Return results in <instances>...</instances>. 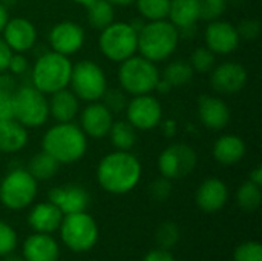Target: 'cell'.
Returning a JSON list of instances; mask_svg holds the SVG:
<instances>
[{
    "label": "cell",
    "instance_id": "d4e9b609",
    "mask_svg": "<svg viewBox=\"0 0 262 261\" xmlns=\"http://www.w3.org/2000/svg\"><path fill=\"white\" fill-rule=\"evenodd\" d=\"M28 128L20 125L15 118L0 122V152L15 154L28 145Z\"/></svg>",
    "mask_w": 262,
    "mask_h": 261
},
{
    "label": "cell",
    "instance_id": "e0dca14e",
    "mask_svg": "<svg viewBox=\"0 0 262 261\" xmlns=\"http://www.w3.org/2000/svg\"><path fill=\"white\" fill-rule=\"evenodd\" d=\"M112 123H114V114L100 100L91 102L80 115L81 131L86 134V137H91L94 140L107 137Z\"/></svg>",
    "mask_w": 262,
    "mask_h": 261
},
{
    "label": "cell",
    "instance_id": "52a82bcc",
    "mask_svg": "<svg viewBox=\"0 0 262 261\" xmlns=\"http://www.w3.org/2000/svg\"><path fill=\"white\" fill-rule=\"evenodd\" d=\"M98 48L107 60L121 63L137 54L138 32L127 22H112L101 29Z\"/></svg>",
    "mask_w": 262,
    "mask_h": 261
},
{
    "label": "cell",
    "instance_id": "d6986e66",
    "mask_svg": "<svg viewBox=\"0 0 262 261\" xmlns=\"http://www.w3.org/2000/svg\"><path fill=\"white\" fill-rule=\"evenodd\" d=\"M198 118L204 128L210 131H221L230 122V108L220 97L201 95L198 98Z\"/></svg>",
    "mask_w": 262,
    "mask_h": 261
},
{
    "label": "cell",
    "instance_id": "b9f144b4",
    "mask_svg": "<svg viewBox=\"0 0 262 261\" xmlns=\"http://www.w3.org/2000/svg\"><path fill=\"white\" fill-rule=\"evenodd\" d=\"M12 118V92L0 89V122Z\"/></svg>",
    "mask_w": 262,
    "mask_h": 261
},
{
    "label": "cell",
    "instance_id": "f546056e",
    "mask_svg": "<svg viewBox=\"0 0 262 261\" xmlns=\"http://www.w3.org/2000/svg\"><path fill=\"white\" fill-rule=\"evenodd\" d=\"M193 74L195 72L187 60H175L164 68L163 78L172 88H180V86L187 85L193 78Z\"/></svg>",
    "mask_w": 262,
    "mask_h": 261
},
{
    "label": "cell",
    "instance_id": "7c38bea8",
    "mask_svg": "<svg viewBox=\"0 0 262 261\" xmlns=\"http://www.w3.org/2000/svg\"><path fill=\"white\" fill-rule=\"evenodd\" d=\"M127 122L138 131H150L163 122V106L152 94L134 95L126 106Z\"/></svg>",
    "mask_w": 262,
    "mask_h": 261
},
{
    "label": "cell",
    "instance_id": "ab89813d",
    "mask_svg": "<svg viewBox=\"0 0 262 261\" xmlns=\"http://www.w3.org/2000/svg\"><path fill=\"white\" fill-rule=\"evenodd\" d=\"M239 38H244L247 42H253L261 35V22L256 18H246L236 26Z\"/></svg>",
    "mask_w": 262,
    "mask_h": 261
},
{
    "label": "cell",
    "instance_id": "1f68e13d",
    "mask_svg": "<svg viewBox=\"0 0 262 261\" xmlns=\"http://www.w3.org/2000/svg\"><path fill=\"white\" fill-rule=\"evenodd\" d=\"M262 200L261 186L252 183L250 180H247L246 183H243L236 192V202L238 206L246 211V212H255Z\"/></svg>",
    "mask_w": 262,
    "mask_h": 261
},
{
    "label": "cell",
    "instance_id": "8992f818",
    "mask_svg": "<svg viewBox=\"0 0 262 261\" xmlns=\"http://www.w3.org/2000/svg\"><path fill=\"white\" fill-rule=\"evenodd\" d=\"M12 118L28 129L40 128L49 118L46 94L32 85H23L12 92Z\"/></svg>",
    "mask_w": 262,
    "mask_h": 261
},
{
    "label": "cell",
    "instance_id": "8d00e7d4",
    "mask_svg": "<svg viewBox=\"0 0 262 261\" xmlns=\"http://www.w3.org/2000/svg\"><path fill=\"white\" fill-rule=\"evenodd\" d=\"M17 248V234L14 228L0 220V257H6Z\"/></svg>",
    "mask_w": 262,
    "mask_h": 261
},
{
    "label": "cell",
    "instance_id": "ba28073f",
    "mask_svg": "<svg viewBox=\"0 0 262 261\" xmlns=\"http://www.w3.org/2000/svg\"><path fill=\"white\" fill-rule=\"evenodd\" d=\"M37 180L25 168L11 169L0 182V203L11 211L28 208L37 195Z\"/></svg>",
    "mask_w": 262,
    "mask_h": 261
},
{
    "label": "cell",
    "instance_id": "4fadbf2b",
    "mask_svg": "<svg viewBox=\"0 0 262 261\" xmlns=\"http://www.w3.org/2000/svg\"><path fill=\"white\" fill-rule=\"evenodd\" d=\"M84 38L86 34L83 26L72 20H63L55 23L48 35L52 51L68 57L81 49V46L84 45Z\"/></svg>",
    "mask_w": 262,
    "mask_h": 261
},
{
    "label": "cell",
    "instance_id": "5bb4252c",
    "mask_svg": "<svg viewBox=\"0 0 262 261\" xmlns=\"http://www.w3.org/2000/svg\"><path fill=\"white\" fill-rule=\"evenodd\" d=\"M206 48H209L215 55L232 54L239 45V35L236 26L226 20H212L209 22L204 31Z\"/></svg>",
    "mask_w": 262,
    "mask_h": 261
},
{
    "label": "cell",
    "instance_id": "ac0fdd59",
    "mask_svg": "<svg viewBox=\"0 0 262 261\" xmlns=\"http://www.w3.org/2000/svg\"><path fill=\"white\" fill-rule=\"evenodd\" d=\"M48 197L49 202L63 212V215L83 212L86 211L91 202L88 191L80 185H63L52 188Z\"/></svg>",
    "mask_w": 262,
    "mask_h": 261
},
{
    "label": "cell",
    "instance_id": "74e56055",
    "mask_svg": "<svg viewBox=\"0 0 262 261\" xmlns=\"http://www.w3.org/2000/svg\"><path fill=\"white\" fill-rule=\"evenodd\" d=\"M233 261H262V246L258 242H246L233 252Z\"/></svg>",
    "mask_w": 262,
    "mask_h": 261
},
{
    "label": "cell",
    "instance_id": "d590c367",
    "mask_svg": "<svg viewBox=\"0 0 262 261\" xmlns=\"http://www.w3.org/2000/svg\"><path fill=\"white\" fill-rule=\"evenodd\" d=\"M200 5V18L212 22L221 18L227 9V0H198Z\"/></svg>",
    "mask_w": 262,
    "mask_h": 261
},
{
    "label": "cell",
    "instance_id": "277c9868",
    "mask_svg": "<svg viewBox=\"0 0 262 261\" xmlns=\"http://www.w3.org/2000/svg\"><path fill=\"white\" fill-rule=\"evenodd\" d=\"M72 62L55 51L43 52L31 69V85L43 94H54L69 86Z\"/></svg>",
    "mask_w": 262,
    "mask_h": 261
},
{
    "label": "cell",
    "instance_id": "484cf974",
    "mask_svg": "<svg viewBox=\"0 0 262 261\" xmlns=\"http://www.w3.org/2000/svg\"><path fill=\"white\" fill-rule=\"evenodd\" d=\"M167 18L177 29L196 26L200 20L198 0H170Z\"/></svg>",
    "mask_w": 262,
    "mask_h": 261
},
{
    "label": "cell",
    "instance_id": "603a6c76",
    "mask_svg": "<svg viewBox=\"0 0 262 261\" xmlns=\"http://www.w3.org/2000/svg\"><path fill=\"white\" fill-rule=\"evenodd\" d=\"M48 106H49V117H52L57 123H68V122H74V118L77 117L80 109V100L72 91L64 88L51 94V98L48 100Z\"/></svg>",
    "mask_w": 262,
    "mask_h": 261
},
{
    "label": "cell",
    "instance_id": "2e32d148",
    "mask_svg": "<svg viewBox=\"0 0 262 261\" xmlns=\"http://www.w3.org/2000/svg\"><path fill=\"white\" fill-rule=\"evenodd\" d=\"M3 40L11 48L12 52H28L34 48L37 42V29L35 25L25 18V17H15L9 18L2 31Z\"/></svg>",
    "mask_w": 262,
    "mask_h": 261
},
{
    "label": "cell",
    "instance_id": "8fae6325",
    "mask_svg": "<svg viewBox=\"0 0 262 261\" xmlns=\"http://www.w3.org/2000/svg\"><path fill=\"white\" fill-rule=\"evenodd\" d=\"M196 152L187 143H173L158 157V171L169 180H181L196 168Z\"/></svg>",
    "mask_w": 262,
    "mask_h": 261
},
{
    "label": "cell",
    "instance_id": "3957f363",
    "mask_svg": "<svg viewBox=\"0 0 262 261\" xmlns=\"http://www.w3.org/2000/svg\"><path fill=\"white\" fill-rule=\"evenodd\" d=\"M178 42L180 32L167 18L146 22L138 32L140 55L149 58L154 63L167 60L177 51Z\"/></svg>",
    "mask_w": 262,
    "mask_h": 261
},
{
    "label": "cell",
    "instance_id": "44dd1931",
    "mask_svg": "<svg viewBox=\"0 0 262 261\" xmlns=\"http://www.w3.org/2000/svg\"><path fill=\"white\" fill-rule=\"evenodd\" d=\"M60 248L51 234L35 232L23 243L25 261H58Z\"/></svg>",
    "mask_w": 262,
    "mask_h": 261
},
{
    "label": "cell",
    "instance_id": "60d3db41",
    "mask_svg": "<svg viewBox=\"0 0 262 261\" xmlns=\"http://www.w3.org/2000/svg\"><path fill=\"white\" fill-rule=\"evenodd\" d=\"M28 69H29L28 58L21 52H12L8 65V72H11L12 75H23L28 72Z\"/></svg>",
    "mask_w": 262,
    "mask_h": 261
},
{
    "label": "cell",
    "instance_id": "c3c4849f",
    "mask_svg": "<svg viewBox=\"0 0 262 261\" xmlns=\"http://www.w3.org/2000/svg\"><path fill=\"white\" fill-rule=\"evenodd\" d=\"M9 20V15H8V8L5 6V5H2L0 3V32L3 31V28H5V25H6V22Z\"/></svg>",
    "mask_w": 262,
    "mask_h": 261
},
{
    "label": "cell",
    "instance_id": "4dcf8cb0",
    "mask_svg": "<svg viewBox=\"0 0 262 261\" xmlns=\"http://www.w3.org/2000/svg\"><path fill=\"white\" fill-rule=\"evenodd\" d=\"M140 17L146 22L166 20L169 15L170 0H135Z\"/></svg>",
    "mask_w": 262,
    "mask_h": 261
},
{
    "label": "cell",
    "instance_id": "816d5d0a",
    "mask_svg": "<svg viewBox=\"0 0 262 261\" xmlns=\"http://www.w3.org/2000/svg\"><path fill=\"white\" fill-rule=\"evenodd\" d=\"M5 261H25V258L23 257H18V255H6L5 257Z\"/></svg>",
    "mask_w": 262,
    "mask_h": 261
},
{
    "label": "cell",
    "instance_id": "681fc988",
    "mask_svg": "<svg viewBox=\"0 0 262 261\" xmlns=\"http://www.w3.org/2000/svg\"><path fill=\"white\" fill-rule=\"evenodd\" d=\"M107 2L112 3L114 6H129L135 3V0H107Z\"/></svg>",
    "mask_w": 262,
    "mask_h": 261
},
{
    "label": "cell",
    "instance_id": "f907efd6",
    "mask_svg": "<svg viewBox=\"0 0 262 261\" xmlns=\"http://www.w3.org/2000/svg\"><path fill=\"white\" fill-rule=\"evenodd\" d=\"M0 3H2V5H5L6 8H11V6L17 5V3H18V0H0Z\"/></svg>",
    "mask_w": 262,
    "mask_h": 261
},
{
    "label": "cell",
    "instance_id": "7dc6e473",
    "mask_svg": "<svg viewBox=\"0 0 262 261\" xmlns=\"http://www.w3.org/2000/svg\"><path fill=\"white\" fill-rule=\"evenodd\" d=\"M155 91H158L160 94H167V92H170V91H172V86H170V85L163 78V77H160V80H158V83H157Z\"/></svg>",
    "mask_w": 262,
    "mask_h": 261
},
{
    "label": "cell",
    "instance_id": "7bdbcfd3",
    "mask_svg": "<svg viewBox=\"0 0 262 261\" xmlns=\"http://www.w3.org/2000/svg\"><path fill=\"white\" fill-rule=\"evenodd\" d=\"M11 55H12L11 48L6 45L3 37H0V74L8 71V65H9Z\"/></svg>",
    "mask_w": 262,
    "mask_h": 261
},
{
    "label": "cell",
    "instance_id": "7a4b0ae2",
    "mask_svg": "<svg viewBox=\"0 0 262 261\" xmlns=\"http://www.w3.org/2000/svg\"><path fill=\"white\" fill-rule=\"evenodd\" d=\"M41 151L48 152L60 165H72L84 157L88 151V137L74 122L57 123L45 132Z\"/></svg>",
    "mask_w": 262,
    "mask_h": 261
},
{
    "label": "cell",
    "instance_id": "4316f807",
    "mask_svg": "<svg viewBox=\"0 0 262 261\" xmlns=\"http://www.w3.org/2000/svg\"><path fill=\"white\" fill-rule=\"evenodd\" d=\"M107 137L115 151H130L137 145V129L127 120H114Z\"/></svg>",
    "mask_w": 262,
    "mask_h": 261
},
{
    "label": "cell",
    "instance_id": "ee69618b",
    "mask_svg": "<svg viewBox=\"0 0 262 261\" xmlns=\"http://www.w3.org/2000/svg\"><path fill=\"white\" fill-rule=\"evenodd\" d=\"M143 261H177V258L166 249H154L150 251Z\"/></svg>",
    "mask_w": 262,
    "mask_h": 261
},
{
    "label": "cell",
    "instance_id": "d6a6232c",
    "mask_svg": "<svg viewBox=\"0 0 262 261\" xmlns=\"http://www.w3.org/2000/svg\"><path fill=\"white\" fill-rule=\"evenodd\" d=\"M155 240H157L160 249L170 251L180 242V228L172 222H164L158 226L157 234H155Z\"/></svg>",
    "mask_w": 262,
    "mask_h": 261
},
{
    "label": "cell",
    "instance_id": "836d02e7",
    "mask_svg": "<svg viewBox=\"0 0 262 261\" xmlns=\"http://www.w3.org/2000/svg\"><path fill=\"white\" fill-rule=\"evenodd\" d=\"M189 63H190L193 72L209 74L215 68V54L209 48L200 46L192 52Z\"/></svg>",
    "mask_w": 262,
    "mask_h": 261
},
{
    "label": "cell",
    "instance_id": "9c48e42d",
    "mask_svg": "<svg viewBox=\"0 0 262 261\" xmlns=\"http://www.w3.org/2000/svg\"><path fill=\"white\" fill-rule=\"evenodd\" d=\"M58 231L61 242L74 252L91 251L98 242V226L86 211L64 215Z\"/></svg>",
    "mask_w": 262,
    "mask_h": 261
},
{
    "label": "cell",
    "instance_id": "ffe728a7",
    "mask_svg": "<svg viewBox=\"0 0 262 261\" xmlns=\"http://www.w3.org/2000/svg\"><path fill=\"white\" fill-rule=\"evenodd\" d=\"M227 198H229V189L226 183L216 177L206 178L196 189V195H195V202L198 208L209 214L221 211L226 206Z\"/></svg>",
    "mask_w": 262,
    "mask_h": 261
},
{
    "label": "cell",
    "instance_id": "cb8c5ba5",
    "mask_svg": "<svg viewBox=\"0 0 262 261\" xmlns=\"http://www.w3.org/2000/svg\"><path fill=\"white\" fill-rule=\"evenodd\" d=\"M212 154L220 165L232 166L241 162L246 155V143L235 134H226L215 142Z\"/></svg>",
    "mask_w": 262,
    "mask_h": 261
},
{
    "label": "cell",
    "instance_id": "7402d4cb",
    "mask_svg": "<svg viewBox=\"0 0 262 261\" xmlns=\"http://www.w3.org/2000/svg\"><path fill=\"white\" fill-rule=\"evenodd\" d=\"M63 217H64L63 212L55 205H52L51 202H45L35 205L31 209L28 215V223L34 229V232L52 234L58 231Z\"/></svg>",
    "mask_w": 262,
    "mask_h": 261
},
{
    "label": "cell",
    "instance_id": "83f0119b",
    "mask_svg": "<svg viewBox=\"0 0 262 261\" xmlns=\"http://www.w3.org/2000/svg\"><path fill=\"white\" fill-rule=\"evenodd\" d=\"M86 17L94 29L101 31L115 22V6L107 0H94L86 6Z\"/></svg>",
    "mask_w": 262,
    "mask_h": 261
},
{
    "label": "cell",
    "instance_id": "f35d334b",
    "mask_svg": "<svg viewBox=\"0 0 262 261\" xmlns=\"http://www.w3.org/2000/svg\"><path fill=\"white\" fill-rule=\"evenodd\" d=\"M149 194L155 202H166L172 195V180L158 177L149 185Z\"/></svg>",
    "mask_w": 262,
    "mask_h": 261
},
{
    "label": "cell",
    "instance_id": "f1b7e54d",
    "mask_svg": "<svg viewBox=\"0 0 262 261\" xmlns=\"http://www.w3.org/2000/svg\"><path fill=\"white\" fill-rule=\"evenodd\" d=\"M58 168H60V163H58L54 157H51L48 152H45V151L37 152V154L29 160V165H28L29 174H31L37 182L51 180V178L58 172Z\"/></svg>",
    "mask_w": 262,
    "mask_h": 261
},
{
    "label": "cell",
    "instance_id": "5b68a950",
    "mask_svg": "<svg viewBox=\"0 0 262 261\" xmlns=\"http://www.w3.org/2000/svg\"><path fill=\"white\" fill-rule=\"evenodd\" d=\"M161 74L157 63L143 55H132L120 63L118 82L121 89L130 95L152 94L157 88Z\"/></svg>",
    "mask_w": 262,
    "mask_h": 261
},
{
    "label": "cell",
    "instance_id": "f5cc1de1",
    "mask_svg": "<svg viewBox=\"0 0 262 261\" xmlns=\"http://www.w3.org/2000/svg\"><path fill=\"white\" fill-rule=\"evenodd\" d=\"M72 2H75V3H78V5H81V6H88V5H91L94 0H72Z\"/></svg>",
    "mask_w": 262,
    "mask_h": 261
},
{
    "label": "cell",
    "instance_id": "bcb514c9",
    "mask_svg": "<svg viewBox=\"0 0 262 261\" xmlns=\"http://www.w3.org/2000/svg\"><path fill=\"white\" fill-rule=\"evenodd\" d=\"M249 180L252 182V183H255V185H258V186H262V168L261 166H256L252 172H250V175H249Z\"/></svg>",
    "mask_w": 262,
    "mask_h": 261
},
{
    "label": "cell",
    "instance_id": "6da1fadb",
    "mask_svg": "<svg viewBox=\"0 0 262 261\" xmlns=\"http://www.w3.org/2000/svg\"><path fill=\"white\" fill-rule=\"evenodd\" d=\"M141 163L130 151H114L97 166V182L109 194L123 195L137 188L141 178Z\"/></svg>",
    "mask_w": 262,
    "mask_h": 261
},
{
    "label": "cell",
    "instance_id": "f6af8a7d",
    "mask_svg": "<svg viewBox=\"0 0 262 261\" xmlns=\"http://www.w3.org/2000/svg\"><path fill=\"white\" fill-rule=\"evenodd\" d=\"M160 125H161L163 132H164L166 137H173L177 134V122H173V120H164V123L161 122Z\"/></svg>",
    "mask_w": 262,
    "mask_h": 261
},
{
    "label": "cell",
    "instance_id": "9a60e30c",
    "mask_svg": "<svg viewBox=\"0 0 262 261\" xmlns=\"http://www.w3.org/2000/svg\"><path fill=\"white\" fill-rule=\"evenodd\" d=\"M210 85L220 94H236L247 85V69L236 62H226L210 71Z\"/></svg>",
    "mask_w": 262,
    "mask_h": 261
},
{
    "label": "cell",
    "instance_id": "e575fe53",
    "mask_svg": "<svg viewBox=\"0 0 262 261\" xmlns=\"http://www.w3.org/2000/svg\"><path fill=\"white\" fill-rule=\"evenodd\" d=\"M103 105L112 112V114H120L126 111L127 106V95L123 89H106L103 94Z\"/></svg>",
    "mask_w": 262,
    "mask_h": 261
},
{
    "label": "cell",
    "instance_id": "30bf717a",
    "mask_svg": "<svg viewBox=\"0 0 262 261\" xmlns=\"http://www.w3.org/2000/svg\"><path fill=\"white\" fill-rule=\"evenodd\" d=\"M71 91L83 102H98L107 89V78L103 68L92 60H81L72 65Z\"/></svg>",
    "mask_w": 262,
    "mask_h": 261
}]
</instances>
